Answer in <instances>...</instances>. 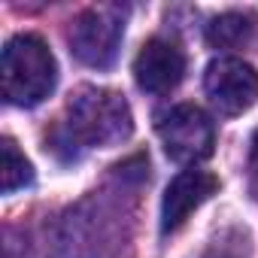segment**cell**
<instances>
[{
	"label": "cell",
	"mask_w": 258,
	"mask_h": 258,
	"mask_svg": "<svg viewBox=\"0 0 258 258\" xmlns=\"http://www.w3.org/2000/svg\"><path fill=\"white\" fill-rule=\"evenodd\" d=\"M58 82V64L52 49L37 34H19L0 55V88L13 106H37L52 94Z\"/></svg>",
	"instance_id": "cell-1"
},
{
	"label": "cell",
	"mask_w": 258,
	"mask_h": 258,
	"mask_svg": "<svg viewBox=\"0 0 258 258\" xmlns=\"http://www.w3.org/2000/svg\"><path fill=\"white\" fill-rule=\"evenodd\" d=\"M70 137L88 146H112L131 137L134 121L127 100L106 88H79L70 100Z\"/></svg>",
	"instance_id": "cell-2"
},
{
	"label": "cell",
	"mask_w": 258,
	"mask_h": 258,
	"mask_svg": "<svg viewBox=\"0 0 258 258\" xmlns=\"http://www.w3.org/2000/svg\"><path fill=\"white\" fill-rule=\"evenodd\" d=\"M158 137L170 161L176 164H198L213 155L216 127L201 106L179 103L158 118Z\"/></svg>",
	"instance_id": "cell-3"
},
{
	"label": "cell",
	"mask_w": 258,
	"mask_h": 258,
	"mask_svg": "<svg viewBox=\"0 0 258 258\" xmlns=\"http://www.w3.org/2000/svg\"><path fill=\"white\" fill-rule=\"evenodd\" d=\"M121 37H124V19L112 7L85 10L70 25V34H67L70 52L76 55V61H82L85 67H97V70L112 67Z\"/></svg>",
	"instance_id": "cell-4"
},
{
	"label": "cell",
	"mask_w": 258,
	"mask_h": 258,
	"mask_svg": "<svg viewBox=\"0 0 258 258\" xmlns=\"http://www.w3.org/2000/svg\"><path fill=\"white\" fill-rule=\"evenodd\" d=\"M204 91L222 115H240L258 100V70L243 58H216L207 64Z\"/></svg>",
	"instance_id": "cell-5"
},
{
	"label": "cell",
	"mask_w": 258,
	"mask_h": 258,
	"mask_svg": "<svg viewBox=\"0 0 258 258\" xmlns=\"http://www.w3.org/2000/svg\"><path fill=\"white\" fill-rule=\"evenodd\" d=\"M185 76V55L176 43L164 37L146 40V46L134 58V79L149 94H164L176 88Z\"/></svg>",
	"instance_id": "cell-6"
},
{
	"label": "cell",
	"mask_w": 258,
	"mask_h": 258,
	"mask_svg": "<svg viewBox=\"0 0 258 258\" xmlns=\"http://www.w3.org/2000/svg\"><path fill=\"white\" fill-rule=\"evenodd\" d=\"M219 188V179L207 170H182L167 188H164V198H161V231L164 234H173L185 225V219L216 195Z\"/></svg>",
	"instance_id": "cell-7"
},
{
	"label": "cell",
	"mask_w": 258,
	"mask_h": 258,
	"mask_svg": "<svg viewBox=\"0 0 258 258\" xmlns=\"http://www.w3.org/2000/svg\"><path fill=\"white\" fill-rule=\"evenodd\" d=\"M255 31V19L249 13H222L207 25V43L213 49H234L243 46Z\"/></svg>",
	"instance_id": "cell-8"
},
{
	"label": "cell",
	"mask_w": 258,
	"mask_h": 258,
	"mask_svg": "<svg viewBox=\"0 0 258 258\" xmlns=\"http://www.w3.org/2000/svg\"><path fill=\"white\" fill-rule=\"evenodd\" d=\"M31 182H34L31 161L16 149L13 140H4L0 143V188H4V195H13Z\"/></svg>",
	"instance_id": "cell-9"
},
{
	"label": "cell",
	"mask_w": 258,
	"mask_h": 258,
	"mask_svg": "<svg viewBox=\"0 0 258 258\" xmlns=\"http://www.w3.org/2000/svg\"><path fill=\"white\" fill-rule=\"evenodd\" d=\"M252 170L258 176V127H255V134H252Z\"/></svg>",
	"instance_id": "cell-10"
}]
</instances>
